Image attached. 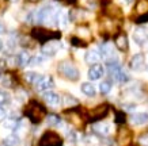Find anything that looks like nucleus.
Masks as SVG:
<instances>
[{
    "label": "nucleus",
    "mask_w": 148,
    "mask_h": 146,
    "mask_svg": "<svg viewBox=\"0 0 148 146\" xmlns=\"http://www.w3.org/2000/svg\"><path fill=\"white\" fill-rule=\"evenodd\" d=\"M57 15L58 11H56L54 7L46 5L34 14V20L37 23H45L49 26H56L57 24Z\"/></svg>",
    "instance_id": "obj_1"
},
{
    "label": "nucleus",
    "mask_w": 148,
    "mask_h": 146,
    "mask_svg": "<svg viewBox=\"0 0 148 146\" xmlns=\"http://www.w3.org/2000/svg\"><path fill=\"white\" fill-rule=\"evenodd\" d=\"M26 115L33 123H40L45 118V108L38 102H30V104L26 108Z\"/></svg>",
    "instance_id": "obj_2"
},
{
    "label": "nucleus",
    "mask_w": 148,
    "mask_h": 146,
    "mask_svg": "<svg viewBox=\"0 0 148 146\" xmlns=\"http://www.w3.org/2000/svg\"><path fill=\"white\" fill-rule=\"evenodd\" d=\"M58 73L63 76V77H65L68 80H72V81L79 79V71H77V68L69 61L60 62V65H58Z\"/></svg>",
    "instance_id": "obj_3"
},
{
    "label": "nucleus",
    "mask_w": 148,
    "mask_h": 146,
    "mask_svg": "<svg viewBox=\"0 0 148 146\" xmlns=\"http://www.w3.org/2000/svg\"><path fill=\"white\" fill-rule=\"evenodd\" d=\"M33 38H36L40 42H48V41H53L60 38V33L57 31H50L48 29H42V27H37L32 33Z\"/></svg>",
    "instance_id": "obj_4"
},
{
    "label": "nucleus",
    "mask_w": 148,
    "mask_h": 146,
    "mask_svg": "<svg viewBox=\"0 0 148 146\" xmlns=\"http://www.w3.org/2000/svg\"><path fill=\"white\" fill-rule=\"evenodd\" d=\"M63 145V139L54 131H46L42 137H41L38 146H61Z\"/></svg>",
    "instance_id": "obj_5"
},
{
    "label": "nucleus",
    "mask_w": 148,
    "mask_h": 146,
    "mask_svg": "<svg viewBox=\"0 0 148 146\" xmlns=\"http://www.w3.org/2000/svg\"><path fill=\"white\" fill-rule=\"evenodd\" d=\"M133 39L137 45L143 46L148 42V29L147 27H139L133 31Z\"/></svg>",
    "instance_id": "obj_6"
},
{
    "label": "nucleus",
    "mask_w": 148,
    "mask_h": 146,
    "mask_svg": "<svg viewBox=\"0 0 148 146\" xmlns=\"http://www.w3.org/2000/svg\"><path fill=\"white\" fill-rule=\"evenodd\" d=\"M130 139H132V133H130L129 128L124 127V126L120 127L118 133H117V141H118V143L121 146H125L130 142Z\"/></svg>",
    "instance_id": "obj_7"
},
{
    "label": "nucleus",
    "mask_w": 148,
    "mask_h": 146,
    "mask_svg": "<svg viewBox=\"0 0 148 146\" xmlns=\"http://www.w3.org/2000/svg\"><path fill=\"white\" fill-rule=\"evenodd\" d=\"M108 111H109V106H108V104H101V106L95 107L94 110L90 111V119L91 120L101 119V118H103V116H106Z\"/></svg>",
    "instance_id": "obj_8"
},
{
    "label": "nucleus",
    "mask_w": 148,
    "mask_h": 146,
    "mask_svg": "<svg viewBox=\"0 0 148 146\" xmlns=\"http://www.w3.org/2000/svg\"><path fill=\"white\" fill-rule=\"evenodd\" d=\"M58 49H60V43H58L57 41H48L42 46V53L45 54V56L52 57V56H54L58 52Z\"/></svg>",
    "instance_id": "obj_9"
},
{
    "label": "nucleus",
    "mask_w": 148,
    "mask_h": 146,
    "mask_svg": "<svg viewBox=\"0 0 148 146\" xmlns=\"http://www.w3.org/2000/svg\"><path fill=\"white\" fill-rule=\"evenodd\" d=\"M65 116H67L68 122L71 124H73V126H76V127H82L83 126V118L76 111H67Z\"/></svg>",
    "instance_id": "obj_10"
},
{
    "label": "nucleus",
    "mask_w": 148,
    "mask_h": 146,
    "mask_svg": "<svg viewBox=\"0 0 148 146\" xmlns=\"http://www.w3.org/2000/svg\"><path fill=\"white\" fill-rule=\"evenodd\" d=\"M145 67V57L144 54H136L130 60V68L133 71H141Z\"/></svg>",
    "instance_id": "obj_11"
},
{
    "label": "nucleus",
    "mask_w": 148,
    "mask_h": 146,
    "mask_svg": "<svg viewBox=\"0 0 148 146\" xmlns=\"http://www.w3.org/2000/svg\"><path fill=\"white\" fill-rule=\"evenodd\" d=\"M36 87L40 89V91H48L49 88L53 87V80H52V77H49V76H41L40 81L36 84Z\"/></svg>",
    "instance_id": "obj_12"
},
{
    "label": "nucleus",
    "mask_w": 148,
    "mask_h": 146,
    "mask_svg": "<svg viewBox=\"0 0 148 146\" xmlns=\"http://www.w3.org/2000/svg\"><path fill=\"white\" fill-rule=\"evenodd\" d=\"M44 100L50 107H57L60 104V96L56 92H45L44 93Z\"/></svg>",
    "instance_id": "obj_13"
},
{
    "label": "nucleus",
    "mask_w": 148,
    "mask_h": 146,
    "mask_svg": "<svg viewBox=\"0 0 148 146\" xmlns=\"http://www.w3.org/2000/svg\"><path fill=\"white\" fill-rule=\"evenodd\" d=\"M102 76H103L102 65H99V64L91 65V68L88 69V77H90L91 80H98V79H101Z\"/></svg>",
    "instance_id": "obj_14"
},
{
    "label": "nucleus",
    "mask_w": 148,
    "mask_h": 146,
    "mask_svg": "<svg viewBox=\"0 0 148 146\" xmlns=\"http://www.w3.org/2000/svg\"><path fill=\"white\" fill-rule=\"evenodd\" d=\"M135 12L137 16H143L148 14V0H136Z\"/></svg>",
    "instance_id": "obj_15"
},
{
    "label": "nucleus",
    "mask_w": 148,
    "mask_h": 146,
    "mask_svg": "<svg viewBox=\"0 0 148 146\" xmlns=\"http://www.w3.org/2000/svg\"><path fill=\"white\" fill-rule=\"evenodd\" d=\"M99 60H101V53H99L97 49H91V50H88V52L86 53V62H87V64L94 65Z\"/></svg>",
    "instance_id": "obj_16"
},
{
    "label": "nucleus",
    "mask_w": 148,
    "mask_h": 146,
    "mask_svg": "<svg viewBox=\"0 0 148 146\" xmlns=\"http://www.w3.org/2000/svg\"><path fill=\"white\" fill-rule=\"evenodd\" d=\"M114 43H116V48L121 52H125L128 49V38H126L125 34H118L114 39Z\"/></svg>",
    "instance_id": "obj_17"
},
{
    "label": "nucleus",
    "mask_w": 148,
    "mask_h": 146,
    "mask_svg": "<svg viewBox=\"0 0 148 146\" xmlns=\"http://www.w3.org/2000/svg\"><path fill=\"white\" fill-rule=\"evenodd\" d=\"M92 130H94L95 134L98 135H102V137H106L110 133V126L106 123H97L92 126Z\"/></svg>",
    "instance_id": "obj_18"
},
{
    "label": "nucleus",
    "mask_w": 148,
    "mask_h": 146,
    "mask_svg": "<svg viewBox=\"0 0 148 146\" xmlns=\"http://www.w3.org/2000/svg\"><path fill=\"white\" fill-rule=\"evenodd\" d=\"M101 57H105L106 60H112L114 58V50L110 45L105 43L101 46Z\"/></svg>",
    "instance_id": "obj_19"
},
{
    "label": "nucleus",
    "mask_w": 148,
    "mask_h": 146,
    "mask_svg": "<svg viewBox=\"0 0 148 146\" xmlns=\"http://www.w3.org/2000/svg\"><path fill=\"white\" fill-rule=\"evenodd\" d=\"M132 120V123L135 124H144L148 122V114L147 112H139V114H135V115H132L130 118Z\"/></svg>",
    "instance_id": "obj_20"
},
{
    "label": "nucleus",
    "mask_w": 148,
    "mask_h": 146,
    "mask_svg": "<svg viewBox=\"0 0 148 146\" xmlns=\"http://www.w3.org/2000/svg\"><path fill=\"white\" fill-rule=\"evenodd\" d=\"M30 60H32V57H30V54L27 52H21L18 54V57H16L19 67H26L27 64H30Z\"/></svg>",
    "instance_id": "obj_21"
},
{
    "label": "nucleus",
    "mask_w": 148,
    "mask_h": 146,
    "mask_svg": "<svg viewBox=\"0 0 148 146\" xmlns=\"http://www.w3.org/2000/svg\"><path fill=\"white\" fill-rule=\"evenodd\" d=\"M82 92L87 95V96H94L95 95V88L94 85L90 84V83H83L82 84Z\"/></svg>",
    "instance_id": "obj_22"
},
{
    "label": "nucleus",
    "mask_w": 148,
    "mask_h": 146,
    "mask_svg": "<svg viewBox=\"0 0 148 146\" xmlns=\"http://www.w3.org/2000/svg\"><path fill=\"white\" fill-rule=\"evenodd\" d=\"M19 142V138L18 135H15V134H11L8 137L4 138V141H3V145L4 146H16Z\"/></svg>",
    "instance_id": "obj_23"
},
{
    "label": "nucleus",
    "mask_w": 148,
    "mask_h": 146,
    "mask_svg": "<svg viewBox=\"0 0 148 146\" xmlns=\"http://www.w3.org/2000/svg\"><path fill=\"white\" fill-rule=\"evenodd\" d=\"M41 79V75H38V73H36V72H29L26 75V80L30 83V84H34L36 85L38 81H40Z\"/></svg>",
    "instance_id": "obj_24"
},
{
    "label": "nucleus",
    "mask_w": 148,
    "mask_h": 146,
    "mask_svg": "<svg viewBox=\"0 0 148 146\" xmlns=\"http://www.w3.org/2000/svg\"><path fill=\"white\" fill-rule=\"evenodd\" d=\"M90 37H91V33L87 27H79L77 29V38H80V39H83V38L88 39Z\"/></svg>",
    "instance_id": "obj_25"
},
{
    "label": "nucleus",
    "mask_w": 148,
    "mask_h": 146,
    "mask_svg": "<svg viewBox=\"0 0 148 146\" xmlns=\"http://www.w3.org/2000/svg\"><path fill=\"white\" fill-rule=\"evenodd\" d=\"M64 104L67 107H75V106H77V100L75 99L73 96H71V95H64Z\"/></svg>",
    "instance_id": "obj_26"
},
{
    "label": "nucleus",
    "mask_w": 148,
    "mask_h": 146,
    "mask_svg": "<svg viewBox=\"0 0 148 146\" xmlns=\"http://www.w3.org/2000/svg\"><path fill=\"white\" fill-rule=\"evenodd\" d=\"M68 23V15L65 12H58L57 15V24L61 27H65Z\"/></svg>",
    "instance_id": "obj_27"
},
{
    "label": "nucleus",
    "mask_w": 148,
    "mask_h": 146,
    "mask_svg": "<svg viewBox=\"0 0 148 146\" xmlns=\"http://www.w3.org/2000/svg\"><path fill=\"white\" fill-rule=\"evenodd\" d=\"M110 89H112V83H110L109 80H106V81L101 83V85H99V91H101V93H103V95L109 93V92H110Z\"/></svg>",
    "instance_id": "obj_28"
},
{
    "label": "nucleus",
    "mask_w": 148,
    "mask_h": 146,
    "mask_svg": "<svg viewBox=\"0 0 148 146\" xmlns=\"http://www.w3.org/2000/svg\"><path fill=\"white\" fill-rule=\"evenodd\" d=\"M46 120H48L49 126H57V124H60V118H58L57 115H54V114H50V115H48Z\"/></svg>",
    "instance_id": "obj_29"
},
{
    "label": "nucleus",
    "mask_w": 148,
    "mask_h": 146,
    "mask_svg": "<svg viewBox=\"0 0 148 146\" xmlns=\"http://www.w3.org/2000/svg\"><path fill=\"white\" fill-rule=\"evenodd\" d=\"M71 42H72V45L79 46V48H82V46H86V42H83V41H82L80 38H77V37H73V38H71Z\"/></svg>",
    "instance_id": "obj_30"
},
{
    "label": "nucleus",
    "mask_w": 148,
    "mask_h": 146,
    "mask_svg": "<svg viewBox=\"0 0 148 146\" xmlns=\"http://www.w3.org/2000/svg\"><path fill=\"white\" fill-rule=\"evenodd\" d=\"M139 143L141 146H148V134H144L139 138Z\"/></svg>",
    "instance_id": "obj_31"
},
{
    "label": "nucleus",
    "mask_w": 148,
    "mask_h": 146,
    "mask_svg": "<svg viewBox=\"0 0 148 146\" xmlns=\"http://www.w3.org/2000/svg\"><path fill=\"white\" fill-rule=\"evenodd\" d=\"M32 61L33 65H38V64H42V61H44V58L41 57V56H37V57H34L33 60H30Z\"/></svg>",
    "instance_id": "obj_32"
},
{
    "label": "nucleus",
    "mask_w": 148,
    "mask_h": 146,
    "mask_svg": "<svg viewBox=\"0 0 148 146\" xmlns=\"http://www.w3.org/2000/svg\"><path fill=\"white\" fill-rule=\"evenodd\" d=\"M124 120H125V114H122V112H117L116 122H118V123H122Z\"/></svg>",
    "instance_id": "obj_33"
},
{
    "label": "nucleus",
    "mask_w": 148,
    "mask_h": 146,
    "mask_svg": "<svg viewBox=\"0 0 148 146\" xmlns=\"http://www.w3.org/2000/svg\"><path fill=\"white\" fill-rule=\"evenodd\" d=\"M7 100H8L7 93H4V92H1V91H0V106H1V104H4Z\"/></svg>",
    "instance_id": "obj_34"
},
{
    "label": "nucleus",
    "mask_w": 148,
    "mask_h": 146,
    "mask_svg": "<svg viewBox=\"0 0 148 146\" xmlns=\"http://www.w3.org/2000/svg\"><path fill=\"white\" fill-rule=\"evenodd\" d=\"M68 139L71 142H75L76 141V134L73 133V131H69V133H68Z\"/></svg>",
    "instance_id": "obj_35"
},
{
    "label": "nucleus",
    "mask_w": 148,
    "mask_h": 146,
    "mask_svg": "<svg viewBox=\"0 0 148 146\" xmlns=\"http://www.w3.org/2000/svg\"><path fill=\"white\" fill-rule=\"evenodd\" d=\"M4 116H5V110L0 106V119H4Z\"/></svg>",
    "instance_id": "obj_36"
},
{
    "label": "nucleus",
    "mask_w": 148,
    "mask_h": 146,
    "mask_svg": "<svg viewBox=\"0 0 148 146\" xmlns=\"http://www.w3.org/2000/svg\"><path fill=\"white\" fill-rule=\"evenodd\" d=\"M3 31H4V27H3V24L0 23V33H3Z\"/></svg>",
    "instance_id": "obj_37"
},
{
    "label": "nucleus",
    "mask_w": 148,
    "mask_h": 146,
    "mask_svg": "<svg viewBox=\"0 0 148 146\" xmlns=\"http://www.w3.org/2000/svg\"><path fill=\"white\" fill-rule=\"evenodd\" d=\"M1 49H3V42L0 41V50H1Z\"/></svg>",
    "instance_id": "obj_38"
},
{
    "label": "nucleus",
    "mask_w": 148,
    "mask_h": 146,
    "mask_svg": "<svg viewBox=\"0 0 148 146\" xmlns=\"http://www.w3.org/2000/svg\"><path fill=\"white\" fill-rule=\"evenodd\" d=\"M63 1H67V3H71V1H73V0H63Z\"/></svg>",
    "instance_id": "obj_39"
},
{
    "label": "nucleus",
    "mask_w": 148,
    "mask_h": 146,
    "mask_svg": "<svg viewBox=\"0 0 148 146\" xmlns=\"http://www.w3.org/2000/svg\"><path fill=\"white\" fill-rule=\"evenodd\" d=\"M30 1H40V0H30Z\"/></svg>",
    "instance_id": "obj_40"
}]
</instances>
